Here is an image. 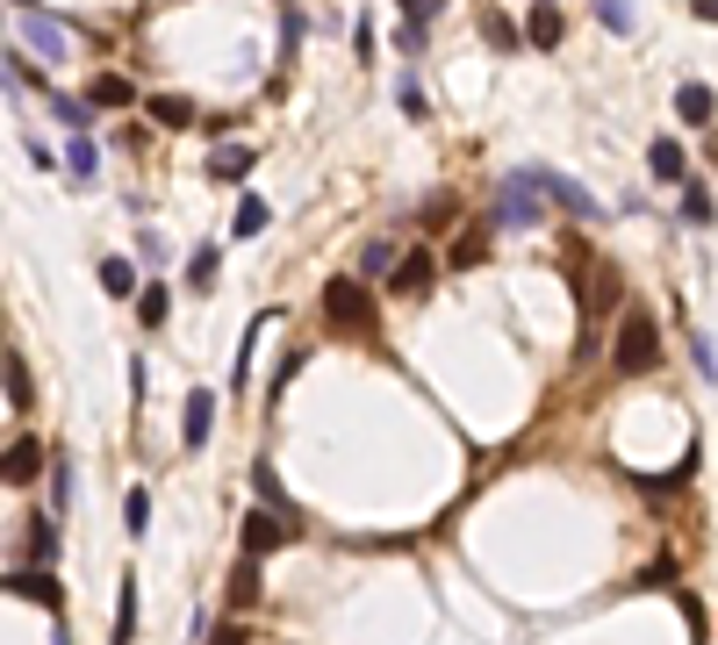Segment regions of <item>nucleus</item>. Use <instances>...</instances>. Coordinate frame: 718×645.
<instances>
[{"mask_svg": "<svg viewBox=\"0 0 718 645\" xmlns=\"http://www.w3.org/2000/svg\"><path fill=\"white\" fill-rule=\"evenodd\" d=\"M682 223H711V194L705 187H682Z\"/></svg>", "mask_w": 718, "mask_h": 645, "instance_id": "obj_35", "label": "nucleus"}, {"mask_svg": "<svg viewBox=\"0 0 718 645\" xmlns=\"http://www.w3.org/2000/svg\"><path fill=\"white\" fill-rule=\"evenodd\" d=\"M51 459H58L51 444H37V438H14V444H8V488H29L43 467H51Z\"/></svg>", "mask_w": 718, "mask_h": 645, "instance_id": "obj_8", "label": "nucleus"}, {"mask_svg": "<svg viewBox=\"0 0 718 645\" xmlns=\"http://www.w3.org/2000/svg\"><path fill=\"white\" fill-rule=\"evenodd\" d=\"M51 115L65 122V130H87V122H94V101H65V94H51Z\"/></svg>", "mask_w": 718, "mask_h": 645, "instance_id": "obj_33", "label": "nucleus"}, {"mask_svg": "<svg viewBox=\"0 0 718 645\" xmlns=\"http://www.w3.org/2000/svg\"><path fill=\"white\" fill-rule=\"evenodd\" d=\"M259 603V560H244L231 574V610H252Z\"/></svg>", "mask_w": 718, "mask_h": 645, "instance_id": "obj_30", "label": "nucleus"}, {"mask_svg": "<svg viewBox=\"0 0 718 645\" xmlns=\"http://www.w3.org/2000/svg\"><path fill=\"white\" fill-rule=\"evenodd\" d=\"M144 108H151V122H159V130H188V122H194V101H180V94H151Z\"/></svg>", "mask_w": 718, "mask_h": 645, "instance_id": "obj_17", "label": "nucleus"}, {"mask_svg": "<svg viewBox=\"0 0 718 645\" xmlns=\"http://www.w3.org/2000/svg\"><path fill=\"white\" fill-rule=\"evenodd\" d=\"M525 43H532V51H554V43H560V14H554V8H532Z\"/></svg>", "mask_w": 718, "mask_h": 645, "instance_id": "obj_25", "label": "nucleus"}, {"mask_svg": "<svg viewBox=\"0 0 718 645\" xmlns=\"http://www.w3.org/2000/svg\"><path fill=\"white\" fill-rule=\"evenodd\" d=\"M482 43H488V51H517V43H525V29H517L510 14H496V8L482 0Z\"/></svg>", "mask_w": 718, "mask_h": 645, "instance_id": "obj_14", "label": "nucleus"}, {"mask_svg": "<svg viewBox=\"0 0 718 645\" xmlns=\"http://www.w3.org/2000/svg\"><path fill=\"white\" fill-rule=\"evenodd\" d=\"M316 309H324V322L338 337H374V295H366V280H324Z\"/></svg>", "mask_w": 718, "mask_h": 645, "instance_id": "obj_3", "label": "nucleus"}, {"mask_svg": "<svg viewBox=\"0 0 718 645\" xmlns=\"http://www.w3.org/2000/svg\"><path fill=\"white\" fill-rule=\"evenodd\" d=\"M8 595H29V603L58 610V574H8Z\"/></svg>", "mask_w": 718, "mask_h": 645, "instance_id": "obj_18", "label": "nucleus"}, {"mask_svg": "<svg viewBox=\"0 0 718 645\" xmlns=\"http://www.w3.org/2000/svg\"><path fill=\"white\" fill-rule=\"evenodd\" d=\"M488 223L496 229H539L546 223V194H539V180H532V165H517V173L496 180V194H488Z\"/></svg>", "mask_w": 718, "mask_h": 645, "instance_id": "obj_1", "label": "nucleus"}, {"mask_svg": "<svg viewBox=\"0 0 718 645\" xmlns=\"http://www.w3.org/2000/svg\"><path fill=\"white\" fill-rule=\"evenodd\" d=\"M353 51H360V65H374V22H366V14L353 22Z\"/></svg>", "mask_w": 718, "mask_h": 645, "instance_id": "obj_38", "label": "nucleus"}, {"mask_svg": "<svg viewBox=\"0 0 718 645\" xmlns=\"http://www.w3.org/2000/svg\"><path fill=\"white\" fill-rule=\"evenodd\" d=\"M676 115H682V122H690V130H705V122L718 115V101H711V86H705V80H682V86H676Z\"/></svg>", "mask_w": 718, "mask_h": 645, "instance_id": "obj_12", "label": "nucleus"}, {"mask_svg": "<svg viewBox=\"0 0 718 645\" xmlns=\"http://www.w3.org/2000/svg\"><path fill=\"white\" fill-rule=\"evenodd\" d=\"M395 51L417 58V51H424V22H403V29H395Z\"/></svg>", "mask_w": 718, "mask_h": 645, "instance_id": "obj_37", "label": "nucleus"}, {"mask_svg": "<svg viewBox=\"0 0 718 645\" xmlns=\"http://www.w3.org/2000/svg\"><path fill=\"white\" fill-rule=\"evenodd\" d=\"M87 101H94V108H130V101H136V86L122 80V72H101V80L87 86Z\"/></svg>", "mask_w": 718, "mask_h": 645, "instance_id": "obj_19", "label": "nucleus"}, {"mask_svg": "<svg viewBox=\"0 0 718 645\" xmlns=\"http://www.w3.org/2000/svg\"><path fill=\"white\" fill-rule=\"evenodd\" d=\"M266 223H273V208L259 202V194H244V202H237V215H231V237H259Z\"/></svg>", "mask_w": 718, "mask_h": 645, "instance_id": "obj_22", "label": "nucleus"}, {"mask_svg": "<svg viewBox=\"0 0 718 645\" xmlns=\"http://www.w3.org/2000/svg\"><path fill=\"white\" fill-rule=\"evenodd\" d=\"M51 552H58V516L51 510H37V516H29V560H51Z\"/></svg>", "mask_w": 718, "mask_h": 645, "instance_id": "obj_21", "label": "nucleus"}, {"mask_svg": "<svg viewBox=\"0 0 718 645\" xmlns=\"http://www.w3.org/2000/svg\"><path fill=\"white\" fill-rule=\"evenodd\" d=\"M136 638V581L122 574V588H115V645H130Z\"/></svg>", "mask_w": 718, "mask_h": 645, "instance_id": "obj_23", "label": "nucleus"}, {"mask_svg": "<svg viewBox=\"0 0 718 645\" xmlns=\"http://www.w3.org/2000/svg\"><path fill=\"white\" fill-rule=\"evenodd\" d=\"M259 165V151L252 144H216V158H209V180H223V187H237L244 173Z\"/></svg>", "mask_w": 718, "mask_h": 645, "instance_id": "obj_11", "label": "nucleus"}, {"mask_svg": "<svg viewBox=\"0 0 718 645\" xmlns=\"http://www.w3.org/2000/svg\"><path fill=\"white\" fill-rule=\"evenodd\" d=\"M65 173L80 180V187H94V180H101V151L87 144V136H72V151H65Z\"/></svg>", "mask_w": 718, "mask_h": 645, "instance_id": "obj_20", "label": "nucleus"}, {"mask_svg": "<svg viewBox=\"0 0 718 645\" xmlns=\"http://www.w3.org/2000/svg\"><path fill=\"white\" fill-rule=\"evenodd\" d=\"M209 430H216V395L194 388V395H188V409H180V444H188V452H202Z\"/></svg>", "mask_w": 718, "mask_h": 645, "instance_id": "obj_7", "label": "nucleus"}, {"mask_svg": "<svg viewBox=\"0 0 718 645\" xmlns=\"http://www.w3.org/2000/svg\"><path fill=\"white\" fill-rule=\"evenodd\" d=\"M165 309H173V295H165V287L151 280L144 295H136V316H144V330H159V322H165Z\"/></svg>", "mask_w": 718, "mask_h": 645, "instance_id": "obj_31", "label": "nucleus"}, {"mask_svg": "<svg viewBox=\"0 0 718 645\" xmlns=\"http://www.w3.org/2000/svg\"><path fill=\"white\" fill-rule=\"evenodd\" d=\"M539 8H554V0H539Z\"/></svg>", "mask_w": 718, "mask_h": 645, "instance_id": "obj_43", "label": "nucleus"}, {"mask_svg": "<svg viewBox=\"0 0 718 645\" xmlns=\"http://www.w3.org/2000/svg\"><path fill=\"white\" fill-rule=\"evenodd\" d=\"M65 510H72V459L58 452L51 459V516H65Z\"/></svg>", "mask_w": 718, "mask_h": 645, "instance_id": "obj_29", "label": "nucleus"}, {"mask_svg": "<svg viewBox=\"0 0 718 645\" xmlns=\"http://www.w3.org/2000/svg\"><path fill=\"white\" fill-rule=\"evenodd\" d=\"M136 258H144V266H165V237L159 229H136Z\"/></svg>", "mask_w": 718, "mask_h": 645, "instance_id": "obj_36", "label": "nucleus"}, {"mask_svg": "<svg viewBox=\"0 0 718 645\" xmlns=\"http://www.w3.org/2000/svg\"><path fill=\"white\" fill-rule=\"evenodd\" d=\"M287 538H302L295 510H252L244 516V560H266V552H281Z\"/></svg>", "mask_w": 718, "mask_h": 645, "instance_id": "obj_4", "label": "nucleus"}, {"mask_svg": "<svg viewBox=\"0 0 718 645\" xmlns=\"http://www.w3.org/2000/svg\"><path fill=\"white\" fill-rule=\"evenodd\" d=\"M482 258H488V223H475L461 244H453V252H446V266H482Z\"/></svg>", "mask_w": 718, "mask_h": 645, "instance_id": "obj_27", "label": "nucleus"}, {"mask_svg": "<svg viewBox=\"0 0 718 645\" xmlns=\"http://www.w3.org/2000/svg\"><path fill=\"white\" fill-rule=\"evenodd\" d=\"M690 14L697 22H718V0H690Z\"/></svg>", "mask_w": 718, "mask_h": 645, "instance_id": "obj_42", "label": "nucleus"}, {"mask_svg": "<svg viewBox=\"0 0 718 645\" xmlns=\"http://www.w3.org/2000/svg\"><path fill=\"white\" fill-rule=\"evenodd\" d=\"M252 488L266 495V510H295V502L281 495V473H273V459H252Z\"/></svg>", "mask_w": 718, "mask_h": 645, "instance_id": "obj_28", "label": "nucleus"}, {"mask_svg": "<svg viewBox=\"0 0 718 645\" xmlns=\"http://www.w3.org/2000/svg\"><path fill=\"white\" fill-rule=\"evenodd\" d=\"M395 101H403V115H409V122H424V115H432V101H424V86H417V80H403V86H395Z\"/></svg>", "mask_w": 718, "mask_h": 645, "instance_id": "obj_34", "label": "nucleus"}, {"mask_svg": "<svg viewBox=\"0 0 718 645\" xmlns=\"http://www.w3.org/2000/svg\"><path fill=\"white\" fill-rule=\"evenodd\" d=\"M532 180H539V194H546V202H554V208H568L575 215V223H597V194H589V187H575V180H560V173H546V165H532Z\"/></svg>", "mask_w": 718, "mask_h": 645, "instance_id": "obj_6", "label": "nucleus"}, {"mask_svg": "<svg viewBox=\"0 0 718 645\" xmlns=\"http://www.w3.org/2000/svg\"><path fill=\"white\" fill-rule=\"evenodd\" d=\"M589 8H597V22L610 29V37H633V29H639V14H633V0H589Z\"/></svg>", "mask_w": 718, "mask_h": 645, "instance_id": "obj_24", "label": "nucleus"}, {"mask_svg": "<svg viewBox=\"0 0 718 645\" xmlns=\"http://www.w3.org/2000/svg\"><path fill=\"white\" fill-rule=\"evenodd\" d=\"M14 37H22L29 51L43 58V65L72 58V37H65V22H58V14H43V8H22V14H14Z\"/></svg>", "mask_w": 718, "mask_h": 645, "instance_id": "obj_5", "label": "nucleus"}, {"mask_svg": "<svg viewBox=\"0 0 718 645\" xmlns=\"http://www.w3.org/2000/svg\"><path fill=\"white\" fill-rule=\"evenodd\" d=\"M209 645H244V624H216V632H209Z\"/></svg>", "mask_w": 718, "mask_h": 645, "instance_id": "obj_41", "label": "nucleus"}, {"mask_svg": "<svg viewBox=\"0 0 718 645\" xmlns=\"http://www.w3.org/2000/svg\"><path fill=\"white\" fill-rule=\"evenodd\" d=\"M446 0H403V22H424V14H438Z\"/></svg>", "mask_w": 718, "mask_h": 645, "instance_id": "obj_40", "label": "nucleus"}, {"mask_svg": "<svg viewBox=\"0 0 718 645\" xmlns=\"http://www.w3.org/2000/svg\"><path fill=\"white\" fill-rule=\"evenodd\" d=\"M216 273H223V252H216V244H194V258H188V287H194V295H209V287H216Z\"/></svg>", "mask_w": 718, "mask_h": 645, "instance_id": "obj_16", "label": "nucleus"}, {"mask_svg": "<svg viewBox=\"0 0 718 645\" xmlns=\"http://www.w3.org/2000/svg\"><path fill=\"white\" fill-rule=\"evenodd\" d=\"M647 173L661 180V187H682V180H690V158H682V144H676V136H654V151H647Z\"/></svg>", "mask_w": 718, "mask_h": 645, "instance_id": "obj_9", "label": "nucleus"}, {"mask_svg": "<svg viewBox=\"0 0 718 645\" xmlns=\"http://www.w3.org/2000/svg\"><path fill=\"white\" fill-rule=\"evenodd\" d=\"M690 359H697V373H705V380H718V351L705 345V337H690Z\"/></svg>", "mask_w": 718, "mask_h": 645, "instance_id": "obj_39", "label": "nucleus"}, {"mask_svg": "<svg viewBox=\"0 0 718 645\" xmlns=\"http://www.w3.org/2000/svg\"><path fill=\"white\" fill-rule=\"evenodd\" d=\"M0 366H8V409H29V402H37V380H29L22 345H8V359H0Z\"/></svg>", "mask_w": 718, "mask_h": 645, "instance_id": "obj_13", "label": "nucleus"}, {"mask_svg": "<svg viewBox=\"0 0 718 645\" xmlns=\"http://www.w3.org/2000/svg\"><path fill=\"white\" fill-rule=\"evenodd\" d=\"M122 531H130V538L151 531V495H144V488H130V502H122Z\"/></svg>", "mask_w": 718, "mask_h": 645, "instance_id": "obj_32", "label": "nucleus"}, {"mask_svg": "<svg viewBox=\"0 0 718 645\" xmlns=\"http://www.w3.org/2000/svg\"><path fill=\"white\" fill-rule=\"evenodd\" d=\"M610 366H618L625 380H639V373H654V366H661V330H654L647 309H625L618 345H610Z\"/></svg>", "mask_w": 718, "mask_h": 645, "instance_id": "obj_2", "label": "nucleus"}, {"mask_svg": "<svg viewBox=\"0 0 718 645\" xmlns=\"http://www.w3.org/2000/svg\"><path fill=\"white\" fill-rule=\"evenodd\" d=\"M101 287H109L115 301H130L136 295V266H130V258H101Z\"/></svg>", "mask_w": 718, "mask_h": 645, "instance_id": "obj_26", "label": "nucleus"}, {"mask_svg": "<svg viewBox=\"0 0 718 645\" xmlns=\"http://www.w3.org/2000/svg\"><path fill=\"white\" fill-rule=\"evenodd\" d=\"M438 280V258L432 252H403V266H395V295H424V287H432Z\"/></svg>", "mask_w": 718, "mask_h": 645, "instance_id": "obj_10", "label": "nucleus"}, {"mask_svg": "<svg viewBox=\"0 0 718 645\" xmlns=\"http://www.w3.org/2000/svg\"><path fill=\"white\" fill-rule=\"evenodd\" d=\"M395 266H403V252H395L388 237H366V252H360V273H366V280H395Z\"/></svg>", "mask_w": 718, "mask_h": 645, "instance_id": "obj_15", "label": "nucleus"}]
</instances>
